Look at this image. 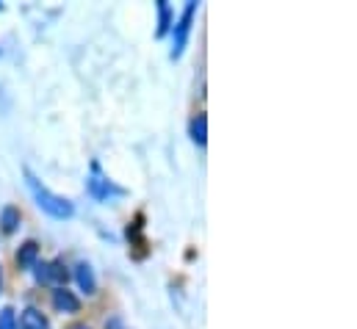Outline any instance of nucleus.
<instances>
[{
  "label": "nucleus",
  "instance_id": "obj_1",
  "mask_svg": "<svg viewBox=\"0 0 357 329\" xmlns=\"http://www.w3.org/2000/svg\"><path fill=\"white\" fill-rule=\"evenodd\" d=\"M25 183H28V188H31V194H33V199H36V205L47 213V216H53V219H70L73 213H75V208H73V202L70 199H64V197H59V194H53L47 185H42L28 169H25Z\"/></svg>",
  "mask_w": 357,
  "mask_h": 329
},
{
  "label": "nucleus",
  "instance_id": "obj_2",
  "mask_svg": "<svg viewBox=\"0 0 357 329\" xmlns=\"http://www.w3.org/2000/svg\"><path fill=\"white\" fill-rule=\"evenodd\" d=\"M33 274L39 285H53V288H67V280H70L67 266L61 260H36Z\"/></svg>",
  "mask_w": 357,
  "mask_h": 329
},
{
  "label": "nucleus",
  "instance_id": "obj_3",
  "mask_svg": "<svg viewBox=\"0 0 357 329\" xmlns=\"http://www.w3.org/2000/svg\"><path fill=\"white\" fill-rule=\"evenodd\" d=\"M194 14H197V0H188L180 20L175 22V39H172V59L178 61L188 45V36H191V25H194Z\"/></svg>",
  "mask_w": 357,
  "mask_h": 329
},
{
  "label": "nucleus",
  "instance_id": "obj_4",
  "mask_svg": "<svg viewBox=\"0 0 357 329\" xmlns=\"http://www.w3.org/2000/svg\"><path fill=\"white\" fill-rule=\"evenodd\" d=\"M86 188H89L91 197H94V199H100V202H105V199H111V197H122V194H125V188L114 185V183L102 174L100 164H91V177L86 180Z\"/></svg>",
  "mask_w": 357,
  "mask_h": 329
},
{
  "label": "nucleus",
  "instance_id": "obj_5",
  "mask_svg": "<svg viewBox=\"0 0 357 329\" xmlns=\"http://www.w3.org/2000/svg\"><path fill=\"white\" fill-rule=\"evenodd\" d=\"M53 307L59 310V313H78L81 310V299L73 293V291H67V288H56L53 291Z\"/></svg>",
  "mask_w": 357,
  "mask_h": 329
},
{
  "label": "nucleus",
  "instance_id": "obj_6",
  "mask_svg": "<svg viewBox=\"0 0 357 329\" xmlns=\"http://www.w3.org/2000/svg\"><path fill=\"white\" fill-rule=\"evenodd\" d=\"M75 280H78L81 291H86V296H94V293H97V280H94V271H91L89 263H78Z\"/></svg>",
  "mask_w": 357,
  "mask_h": 329
},
{
  "label": "nucleus",
  "instance_id": "obj_7",
  "mask_svg": "<svg viewBox=\"0 0 357 329\" xmlns=\"http://www.w3.org/2000/svg\"><path fill=\"white\" fill-rule=\"evenodd\" d=\"M17 329H50V321H47L36 307H28V310H22L20 327Z\"/></svg>",
  "mask_w": 357,
  "mask_h": 329
},
{
  "label": "nucleus",
  "instance_id": "obj_8",
  "mask_svg": "<svg viewBox=\"0 0 357 329\" xmlns=\"http://www.w3.org/2000/svg\"><path fill=\"white\" fill-rule=\"evenodd\" d=\"M39 260V244L36 241H25L17 252V266L20 268H33Z\"/></svg>",
  "mask_w": 357,
  "mask_h": 329
},
{
  "label": "nucleus",
  "instance_id": "obj_9",
  "mask_svg": "<svg viewBox=\"0 0 357 329\" xmlns=\"http://www.w3.org/2000/svg\"><path fill=\"white\" fill-rule=\"evenodd\" d=\"M191 139H194V144L205 147V141H208V116L205 114H197L191 119Z\"/></svg>",
  "mask_w": 357,
  "mask_h": 329
},
{
  "label": "nucleus",
  "instance_id": "obj_10",
  "mask_svg": "<svg viewBox=\"0 0 357 329\" xmlns=\"http://www.w3.org/2000/svg\"><path fill=\"white\" fill-rule=\"evenodd\" d=\"M172 28V8L167 0H158V28H155V36H167V31Z\"/></svg>",
  "mask_w": 357,
  "mask_h": 329
},
{
  "label": "nucleus",
  "instance_id": "obj_11",
  "mask_svg": "<svg viewBox=\"0 0 357 329\" xmlns=\"http://www.w3.org/2000/svg\"><path fill=\"white\" fill-rule=\"evenodd\" d=\"M0 227H3V233H6V236H11V233L20 227V211H17V208H11V205H8V208H3V211H0Z\"/></svg>",
  "mask_w": 357,
  "mask_h": 329
},
{
  "label": "nucleus",
  "instance_id": "obj_12",
  "mask_svg": "<svg viewBox=\"0 0 357 329\" xmlns=\"http://www.w3.org/2000/svg\"><path fill=\"white\" fill-rule=\"evenodd\" d=\"M0 329H17V319H14V310L11 307H3L0 310Z\"/></svg>",
  "mask_w": 357,
  "mask_h": 329
},
{
  "label": "nucleus",
  "instance_id": "obj_13",
  "mask_svg": "<svg viewBox=\"0 0 357 329\" xmlns=\"http://www.w3.org/2000/svg\"><path fill=\"white\" fill-rule=\"evenodd\" d=\"M105 329H128V327H125L122 319H108V321H105Z\"/></svg>",
  "mask_w": 357,
  "mask_h": 329
},
{
  "label": "nucleus",
  "instance_id": "obj_14",
  "mask_svg": "<svg viewBox=\"0 0 357 329\" xmlns=\"http://www.w3.org/2000/svg\"><path fill=\"white\" fill-rule=\"evenodd\" d=\"M73 329H89L86 324H78V327H73Z\"/></svg>",
  "mask_w": 357,
  "mask_h": 329
},
{
  "label": "nucleus",
  "instance_id": "obj_15",
  "mask_svg": "<svg viewBox=\"0 0 357 329\" xmlns=\"http://www.w3.org/2000/svg\"><path fill=\"white\" fill-rule=\"evenodd\" d=\"M0 288H3V271H0Z\"/></svg>",
  "mask_w": 357,
  "mask_h": 329
}]
</instances>
